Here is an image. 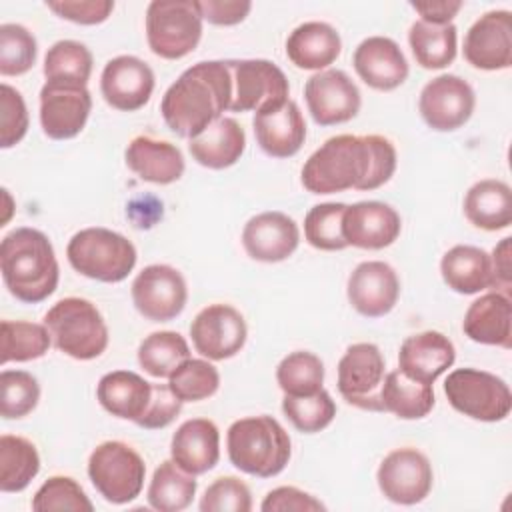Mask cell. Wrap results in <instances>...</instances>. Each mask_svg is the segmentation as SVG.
Listing matches in <instances>:
<instances>
[{"label":"cell","instance_id":"1","mask_svg":"<svg viewBox=\"0 0 512 512\" xmlns=\"http://www.w3.org/2000/svg\"><path fill=\"white\" fill-rule=\"evenodd\" d=\"M394 144L380 134H338L314 150L302 166V186L312 194H336L350 188L376 190L396 172Z\"/></svg>","mask_w":512,"mask_h":512},{"label":"cell","instance_id":"2","mask_svg":"<svg viewBox=\"0 0 512 512\" xmlns=\"http://www.w3.org/2000/svg\"><path fill=\"white\" fill-rule=\"evenodd\" d=\"M232 76L226 60H206L186 68L162 96L166 126L180 138H194L230 108Z\"/></svg>","mask_w":512,"mask_h":512},{"label":"cell","instance_id":"3","mask_svg":"<svg viewBox=\"0 0 512 512\" xmlns=\"http://www.w3.org/2000/svg\"><path fill=\"white\" fill-rule=\"evenodd\" d=\"M0 270L8 292L26 304H38L54 294L60 278L50 238L36 228H16L2 238Z\"/></svg>","mask_w":512,"mask_h":512},{"label":"cell","instance_id":"4","mask_svg":"<svg viewBox=\"0 0 512 512\" xmlns=\"http://www.w3.org/2000/svg\"><path fill=\"white\" fill-rule=\"evenodd\" d=\"M226 450L234 468L258 478L280 474L292 454V442L284 426L268 416H248L230 424Z\"/></svg>","mask_w":512,"mask_h":512},{"label":"cell","instance_id":"5","mask_svg":"<svg viewBox=\"0 0 512 512\" xmlns=\"http://www.w3.org/2000/svg\"><path fill=\"white\" fill-rule=\"evenodd\" d=\"M66 256L78 274L106 284L122 282L138 260L136 246L126 236L102 226L76 232L66 246Z\"/></svg>","mask_w":512,"mask_h":512},{"label":"cell","instance_id":"6","mask_svg":"<svg viewBox=\"0 0 512 512\" xmlns=\"http://www.w3.org/2000/svg\"><path fill=\"white\" fill-rule=\"evenodd\" d=\"M44 324L52 344L74 360H94L108 348V326L100 310L86 298L58 300L44 314Z\"/></svg>","mask_w":512,"mask_h":512},{"label":"cell","instance_id":"7","mask_svg":"<svg viewBox=\"0 0 512 512\" xmlns=\"http://www.w3.org/2000/svg\"><path fill=\"white\" fill-rule=\"evenodd\" d=\"M202 14L194 0H154L146 8V40L164 60H180L202 38Z\"/></svg>","mask_w":512,"mask_h":512},{"label":"cell","instance_id":"8","mask_svg":"<svg viewBox=\"0 0 512 512\" xmlns=\"http://www.w3.org/2000/svg\"><path fill=\"white\" fill-rule=\"evenodd\" d=\"M88 478L106 502L128 504L142 492L146 464L130 444L106 440L88 458Z\"/></svg>","mask_w":512,"mask_h":512},{"label":"cell","instance_id":"9","mask_svg":"<svg viewBox=\"0 0 512 512\" xmlns=\"http://www.w3.org/2000/svg\"><path fill=\"white\" fill-rule=\"evenodd\" d=\"M444 394L456 412L480 422H500L512 410L508 384L478 368L452 370L444 380Z\"/></svg>","mask_w":512,"mask_h":512},{"label":"cell","instance_id":"10","mask_svg":"<svg viewBox=\"0 0 512 512\" xmlns=\"http://www.w3.org/2000/svg\"><path fill=\"white\" fill-rule=\"evenodd\" d=\"M232 76L230 112H260L288 100V78L270 60H226Z\"/></svg>","mask_w":512,"mask_h":512},{"label":"cell","instance_id":"11","mask_svg":"<svg viewBox=\"0 0 512 512\" xmlns=\"http://www.w3.org/2000/svg\"><path fill=\"white\" fill-rule=\"evenodd\" d=\"M384 376V356L380 348L372 342H356L346 348L338 362V392L356 408L382 412L380 386Z\"/></svg>","mask_w":512,"mask_h":512},{"label":"cell","instance_id":"12","mask_svg":"<svg viewBox=\"0 0 512 512\" xmlns=\"http://www.w3.org/2000/svg\"><path fill=\"white\" fill-rule=\"evenodd\" d=\"M376 482L384 498L394 504L412 506L430 494L434 472L424 452L404 446L384 456L376 472Z\"/></svg>","mask_w":512,"mask_h":512},{"label":"cell","instance_id":"13","mask_svg":"<svg viewBox=\"0 0 512 512\" xmlns=\"http://www.w3.org/2000/svg\"><path fill=\"white\" fill-rule=\"evenodd\" d=\"M476 106L474 88L456 74H440L424 84L418 110L422 120L436 132L462 128Z\"/></svg>","mask_w":512,"mask_h":512},{"label":"cell","instance_id":"14","mask_svg":"<svg viewBox=\"0 0 512 512\" xmlns=\"http://www.w3.org/2000/svg\"><path fill=\"white\" fill-rule=\"evenodd\" d=\"M246 336L244 316L234 306L222 302L202 308L190 324V338L196 352L212 362L236 356L244 348Z\"/></svg>","mask_w":512,"mask_h":512},{"label":"cell","instance_id":"15","mask_svg":"<svg viewBox=\"0 0 512 512\" xmlns=\"http://www.w3.org/2000/svg\"><path fill=\"white\" fill-rule=\"evenodd\" d=\"M136 310L152 322L176 318L188 300V286L180 270L168 264H150L132 282Z\"/></svg>","mask_w":512,"mask_h":512},{"label":"cell","instance_id":"16","mask_svg":"<svg viewBox=\"0 0 512 512\" xmlns=\"http://www.w3.org/2000/svg\"><path fill=\"white\" fill-rule=\"evenodd\" d=\"M304 98L312 120L320 126L352 120L362 104L358 86L338 68H326L312 74L304 84Z\"/></svg>","mask_w":512,"mask_h":512},{"label":"cell","instance_id":"17","mask_svg":"<svg viewBox=\"0 0 512 512\" xmlns=\"http://www.w3.org/2000/svg\"><path fill=\"white\" fill-rule=\"evenodd\" d=\"M92 110L86 86L46 82L40 90V126L52 140H70L82 132Z\"/></svg>","mask_w":512,"mask_h":512},{"label":"cell","instance_id":"18","mask_svg":"<svg viewBox=\"0 0 512 512\" xmlns=\"http://www.w3.org/2000/svg\"><path fill=\"white\" fill-rule=\"evenodd\" d=\"M464 58L478 70H506L512 64V14L490 10L466 32Z\"/></svg>","mask_w":512,"mask_h":512},{"label":"cell","instance_id":"19","mask_svg":"<svg viewBox=\"0 0 512 512\" xmlns=\"http://www.w3.org/2000/svg\"><path fill=\"white\" fill-rule=\"evenodd\" d=\"M154 84L152 68L130 54L108 60L100 76V92L106 104L122 112L140 110L150 100Z\"/></svg>","mask_w":512,"mask_h":512},{"label":"cell","instance_id":"20","mask_svg":"<svg viewBox=\"0 0 512 512\" xmlns=\"http://www.w3.org/2000/svg\"><path fill=\"white\" fill-rule=\"evenodd\" d=\"M346 296L358 314L366 318L386 316L400 296L398 274L382 260L360 262L348 276Z\"/></svg>","mask_w":512,"mask_h":512},{"label":"cell","instance_id":"21","mask_svg":"<svg viewBox=\"0 0 512 512\" xmlns=\"http://www.w3.org/2000/svg\"><path fill=\"white\" fill-rule=\"evenodd\" d=\"M400 230V214L390 204L378 200L350 204L342 216V234L346 244L362 250H382L394 244Z\"/></svg>","mask_w":512,"mask_h":512},{"label":"cell","instance_id":"22","mask_svg":"<svg viewBox=\"0 0 512 512\" xmlns=\"http://www.w3.org/2000/svg\"><path fill=\"white\" fill-rule=\"evenodd\" d=\"M298 244V224L288 214L278 210L252 216L242 230V246L246 254L258 262H282L296 252Z\"/></svg>","mask_w":512,"mask_h":512},{"label":"cell","instance_id":"23","mask_svg":"<svg viewBox=\"0 0 512 512\" xmlns=\"http://www.w3.org/2000/svg\"><path fill=\"white\" fill-rule=\"evenodd\" d=\"M358 78L380 92H390L408 78V60L400 46L388 36L364 38L352 56Z\"/></svg>","mask_w":512,"mask_h":512},{"label":"cell","instance_id":"24","mask_svg":"<svg viewBox=\"0 0 512 512\" xmlns=\"http://www.w3.org/2000/svg\"><path fill=\"white\" fill-rule=\"evenodd\" d=\"M252 126L258 146L272 158H290L298 154L306 140V122L292 98L256 112Z\"/></svg>","mask_w":512,"mask_h":512},{"label":"cell","instance_id":"25","mask_svg":"<svg viewBox=\"0 0 512 512\" xmlns=\"http://www.w3.org/2000/svg\"><path fill=\"white\" fill-rule=\"evenodd\" d=\"M456 360V348L438 330H424L404 338L398 352V370L410 380L434 384Z\"/></svg>","mask_w":512,"mask_h":512},{"label":"cell","instance_id":"26","mask_svg":"<svg viewBox=\"0 0 512 512\" xmlns=\"http://www.w3.org/2000/svg\"><path fill=\"white\" fill-rule=\"evenodd\" d=\"M170 458L188 474H204L220 460V430L208 418L182 422L170 440Z\"/></svg>","mask_w":512,"mask_h":512},{"label":"cell","instance_id":"27","mask_svg":"<svg viewBox=\"0 0 512 512\" xmlns=\"http://www.w3.org/2000/svg\"><path fill=\"white\" fill-rule=\"evenodd\" d=\"M464 334L486 346H512V302L510 294L492 290L476 298L462 320Z\"/></svg>","mask_w":512,"mask_h":512},{"label":"cell","instance_id":"28","mask_svg":"<svg viewBox=\"0 0 512 512\" xmlns=\"http://www.w3.org/2000/svg\"><path fill=\"white\" fill-rule=\"evenodd\" d=\"M124 160L138 178L160 186L180 180L186 168L184 156L176 144L144 134L130 140Z\"/></svg>","mask_w":512,"mask_h":512},{"label":"cell","instance_id":"29","mask_svg":"<svg viewBox=\"0 0 512 512\" xmlns=\"http://www.w3.org/2000/svg\"><path fill=\"white\" fill-rule=\"evenodd\" d=\"M96 398L108 414L138 424L152 400V382L132 370H112L98 380Z\"/></svg>","mask_w":512,"mask_h":512},{"label":"cell","instance_id":"30","mask_svg":"<svg viewBox=\"0 0 512 512\" xmlns=\"http://www.w3.org/2000/svg\"><path fill=\"white\" fill-rule=\"evenodd\" d=\"M340 52V34L334 26L320 20L296 26L286 40V56L300 70H326Z\"/></svg>","mask_w":512,"mask_h":512},{"label":"cell","instance_id":"31","mask_svg":"<svg viewBox=\"0 0 512 512\" xmlns=\"http://www.w3.org/2000/svg\"><path fill=\"white\" fill-rule=\"evenodd\" d=\"M192 158L210 170H224L234 166L246 150L244 128L228 116L214 120L204 132L188 140Z\"/></svg>","mask_w":512,"mask_h":512},{"label":"cell","instance_id":"32","mask_svg":"<svg viewBox=\"0 0 512 512\" xmlns=\"http://www.w3.org/2000/svg\"><path fill=\"white\" fill-rule=\"evenodd\" d=\"M444 284L458 294H478L494 288L490 254L478 246L456 244L440 260Z\"/></svg>","mask_w":512,"mask_h":512},{"label":"cell","instance_id":"33","mask_svg":"<svg viewBox=\"0 0 512 512\" xmlns=\"http://www.w3.org/2000/svg\"><path fill=\"white\" fill-rule=\"evenodd\" d=\"M462 208L472 226L488 232L504 230L512 224V190L496 178L478 180L468 188Z\"/></svg>","mask_w":512,"mask_h":512},{"label":"cell","instance_id":"34","mask_svg":"<svg viewBox=\"0 0 512 512\" xmlns=\"http://www.w3.org/2000/svg\"><path fill=\"white\" fill-rule=\"evenodd\" d=\"M434 390L430 384L410 380L400 370L384 376L380 386V408L402 420H420L434 408Z\"/></svg>","mask_w":512,"mask_h":512},{"label":"cell","instance_id":"35","mask_svg":"<svg viewBox=\"0 0 512 512\" xmlns=\"http://www.w3.org/2000/svg\"><path fill=\"white\" fill-rule=\"evenodd\" d=\"M408 44L416 64L426 70H442L456 58L458 30L450 24H428L416 20L408 32Z\"/></svg>","mask_w":512,"mask_h":512},{"label":"cell","instance_id":"36","mask_svg":"<svg viewBox=\"0 0 512 512\" xmlns=\"http://www.w3.org/2000/svg\"><path fill=\"white\" fill-rule=\"evenodd\" d=\"M196 488L198 482L194 474H188L170 458L160 462L154 470L146 498L158 512H180L192 504Z\"/></svg>","mask_w":512,"mask_h":512},{"label":"cell","instance_id":"37","mask_svg":"<svg viewBox=\"0 0 512 512\" xmlns=\"http://www.w3.org/2000/svg\"><path fill=\"white\" fill-rule=\"evenodd\" d=\"M40 472L36 446L16 434L0 436V490L22 492Z\"/></svg>","mask_w":512,"mask_h":512},{"label":"cell","instance_id":"38","mask_svg":"<svg viewBox=\"0 0 512 512\" xmlns=\"http://www.w3.org/2000/svg\"><path fill=\"white\" fill-rule=\"evenodd\" d=\"M92 52L76 40L54 42L44 56V76L50 84L86 86L92 74Z\"/></svg>","mask_w":512,"mask_h":512},{"label":"cell","instance_id":"39","mask_svg":"<svg viewBox=\"0 0 512 512\" xmlns=\"http://www.w3.org/2000/svg\"><path fill=\"white\" fill-rule=\"evenodd\" d=\"M52 344L46 324L28 320H2L0 324V362H30L42 358Z\"/></svg>","mask_w":512,"mask_h":512},{"label":"cell","instance_id":"40","mask_svg":"<svg viewBox=\"0 0 512 512\" xmlns=\"http://www.w3.org/2000/svg\"><path fill=\"white\" fill-rule=\"evenodd\" d=\"M186 358H190L188 342L174 330L152 332L138 346V364L154 378H168Z\"/></svg>","mask_w":512,"mask_h":512},{"label":"cell","instance_id":"41","mask_svg":"<svg viewBox=\"0 0 512 512\" xmlns=\"http://www.w3.org/2000/svg\"><path fill=\"white\" fill-rule=\"evenodd\" d=\"M276 382L284 396H308L324 388V364L308 350L284 356L276 368Z\"/></svg>","mask_w":512,"mask_h":512},{"label":"cell","instance_id":"42","mask_svg":"<svg viewBox=\"0 0 512 512\" xmlns=\"http://www.w3.org/2000/svg\"><path fill=\"white\" fill-rule=\"evenodd\" d=\"M348 204L322 202L308 210L304 216V238L306 242L324 252H336L348 248L342 234V216Z\"/></svg>","mask_w":512,"mask_h":512},{"label":"cell","instance_id":"43","mask_svg":"<svg viewBox=\"0 0 512 512\" xmlns=\"http://www.w3.org/2000/svg\"><path fill=\"white\" fill-rule=\"evenodd\" d=\"M168 386L182 402H200L216 394L220 374L210 360L186 358L168 376Z\"/></svg>","mask_w":512,"mask_h":512},{"label":"cell","instance_id":"44","mask_svg":"<svg viewBox=\"0 0 512 512\" xmlns=\"http://www.w3.org/2000/svg\"><path fill=\"white\" fill-rule=\"evenodd\" d=\"M282 412L296 430L314 434L330 426L336 416V404L330 392L320 388L308 396H284Z\"/></svg>","mask_w":512,"mask_h":512},{"label":"cell","instance_id":"45","mask_svg":"<svg viewBox=\"0 0 512 512\" xmlns=\"http://www.w3.org/2000/svg\"><path fill=\"white\" fill-rule=\"evenodd\" d=\"M38 56V44L34 34L22 24L0 26V74L22 76L26 74Z\"/></svg>","mask_w":512,"mask_h":512},{"label":"cell","instance_id":"46","mask_svg":"<svg viewBox=\"0 0 512 512\" xmlns=\"http://www.w3.org/2000/svg\"><path fill=\"white\" fill-rule=\"evenodd\" d=\"M0 390V414L4 420L24 418L38 406L40 384L26 370H2Z\"/></svg>","mask_w":512,"mask_h":512},{"label":"cell","instance_id":"47","mask_svg":"<svg viewBox=\"0 0 512 512\" xmlns=\"http://www.w3.org/2000/svg\"><path fill=\"white\" fill-rule=\"evenodd\" d=\"M36 512H52V510H74V512H90L94 504L86 496L84 488L70 476H50L34 494L30 502Z\"/></svg>","mask_w":512,"mask_h":512},{"label":"cell","instance_id":"48","mask_svg":"<svg viewBox=\"0 0 512 512\" xmlns=\"http://www.w3.org/2000/svg\"><path fill=\"white\" fill-rule=\"evenodd\" d=\"M198 508L202 512H250L252 494L240 478L220 476L204 490Z\"/></svg>","mask_w":512,"mask_h":512},{"label":"cell","instance_id":"49","mask_svg":"<svg viewBox=\"0 0 512 512\" xmlns=\"http://www.w3.org/2000/svg\"><path fill=\"white\" fill-rule=\"evenodd\" d=\"M28 132V108L22 94L10 84L0 86V146H16Z\"/></svg>","mask_w":512,"mask_h":512},{"label":"cell","instance_id":"50","mask_svg":"<svg viewBox=\"0 0 512 512\" xmlns=\"http://www.w3.org/2000/svg\"><path fill=\"white\" fill-rule=\"evenodd\" d=\"M46 6L56 16L82 26L106 22L114 10L112 0H50Z\"/></svg>","mask_w":512,"mask_h":512},{"label":"cell","instance_id":"51","mask_svg":"<svg viewBox=\"0 0 512 512\" xmlns=\"http://www.w3.org/2000/svg\"><path fill=\"white\" fill-rule=\"evenodd\" d=\"M182 404L184 402L170 390L168 384H152V400L136 426L146 430L166 428L180 414Z\"/></svg>","mask_w":512,"mask_h":512},{"label":"cell","instance_id":"52","mask_svg":"<svg viewBox=\"0 0 512 512\" xmlns=\"http://www.w3.org/2000/svg\"><path fill=\"white\" fill-rule=\"evenodd\" d=\"M260 510L262 512H320V510H326V506L318 498H314L312 494L296 486H278L264 496Z\"/></svg>","mask_w":512,"mask_h":512},{"label":"cell","instance_id":"53","mask_svg":"<svg viewBox=\"0 0 512 512\" xmlns=\"http://www.w3.org/2000/svg\"><path fill=\"white\" fill-rule=\"evenodd\" d=\"M202 20L214 26H234L240 24L252 10L248 0H202L198 2Z\"/></svg>","mask_w":512,"mask_h":512},{"label":"cell","instance_id":"54","mask_svg":"<svg viewBox=\"0 0 512 512\" xmlns=\"http://www.w3.org/2000/svg\"><path fill=\"white\" fill-rule=\"evenodd\" d=\"M410 6L422 16V22L428 24H450L452 18L462 10L464 2L460 0H428V2H410Z\"/></svg>","mask_w":512,"mask_h":512},{"label":"cell","instance_id":"55","mask_svg":"<svg viewBox=\"0 0 512 512\" xmlns=\"http://www.w3.org/2000/svg\"><path fill=\"white\" fill-rule=\"evenodd\" d=\"M510 240L512 238H502L500 244L492 250L490 262H492V274H494V290L510 294L512 286V256H510Z\"/></svg>","mask_w":512,"mask_h":512},{"label":"cell","instance_id":"56","mask_svg":"<svg viewBox=\"0 0 512 512\" xmlns=\"http://www.w3.org/2000/svg\"><path fill=\"white\" fill-rule=\"evenodd\" d=\"M2 198H4V216H2L0 226H6L8 220H10V216H12V198H10V192H8L6 188L2 190Z\"/></svg>","mask_w":512,"mask_h":512}]
</instances>
